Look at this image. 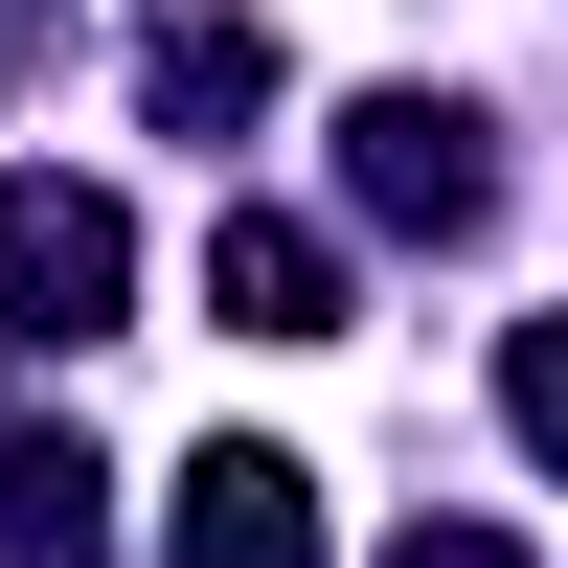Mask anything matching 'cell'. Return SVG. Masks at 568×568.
Wrapping results in <instances>:
<instances>
[{"instance_id": "cell-1", "label": "cell", "mask_w": 568, "mask_h": 568, "mask_svg": "<svg viewBox=\"0 0 568 568\" xmlns=\"http://www.w3.org/2000/svg\"><path fill=\"white\" fill-rule=\"evenodd\" d=\"M114 296H136L114 182H0V318L23 342H114Z\"/></svg>"}, {"instance_id": "cell-2", "label": "cell", "mask_w": 568, "mask_h": 568, "mask_svg": "<svg viewBox=\"0 0 568 568\" xmlns=\"http://www.w3.org/2000/svg\"><path fill=\"white\" fill-rule=\"evenodd\" d=\"M342 182H364L387 227H433V251L500 205V160H478V114H455V91H364V114H342Z\"/></svg>"}, {"instance_id": "cell-3", "label": "cell", "mask_w": 568, "mask_h": 568, "mask_svg": "<svg viewBox=\"0 0 568 568\" xmlns=\"http://www.w3.org/2000/svg\"><path fill=\"white\" fill-rule=\"evenodd\" d=\"M182 568H318V478L251 455V433H205L182 455Z\"/></svg>"}, {"instance_id": "cell-4", "label": "cell", "mask_w": 568, "mask_h": 568, "mask_svg": "<svg viewBox=\"0 0 568 568\" xmlns=\"http://www.w3.org/2000/svg\"><path fill=\"white\" fill-rule=\"evenodd\" d=\"M205 296L251 318V342H342V251H318L296 205H227L205 227Z\"/></svg>"}, {"instance_id": "cell-5", "label": "cell", "mask_w": 568, "mask_h": 568, "mask_svg": "<svg viewBox=\"0 0 568 568\" xmlns=\"http://www.w3.org/2000/svg\"><path fill=\"white\" fill-rule=\"evenodd\" d=\"M0 568H114V478H91V433H0Z\"/></svg>"}, {"instance_id": "cell-6", "label": "cell", "mask_w": 568, "mask_h": 568, "mask_svg": "<svg viewBox=\"0 0 568 568\" xmlns=\"http://www.w3.org/2000/svg\"><path fill=\"white\" fill-rule=\"evenodd\" d=\"M136 91H160L182 136H251V114H273V23H227V0H182V23L136 45Z\"/></svg>"}, {"instance_id": "cell-7", "label": "cell", "mask_w": 568, "mask_h": 568, "mask_svg": "<svg viewBox=\"0 0 568 568\" xmlns=\"http://www.w3.org/2000/svg\"><path fill=\"white\" fill-rule=\"evenodd\" d=\"M500 433L568 478V318H524V342H500Z\"/></svg>"}, {"instance_id": "cell-8", "label": "cell", "mask_w": 568, "mask_h": 568, "mask_svg": "<svg viewBox=\"0 0 568 568\" xmlns=\"http://www.w3.org/2000/svg\"><path fill=\"white\" fill-rule=\"evenodd\" d=\"M409 568H500V546H409Z\"/></svg>"}]
</instances>
